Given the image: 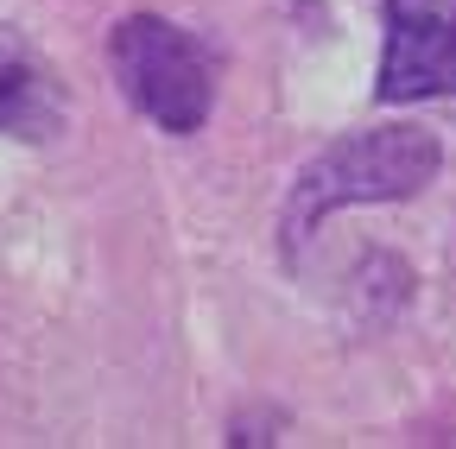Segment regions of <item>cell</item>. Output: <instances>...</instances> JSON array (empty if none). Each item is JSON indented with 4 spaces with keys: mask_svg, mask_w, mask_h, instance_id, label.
I'll return each mask as SVG.
<instances>
[{
    "mask_svg": "<svg viewBox=\"0 0 456 449\" xmlns=\"http://www.w3.org/2000/svg\"><path fill=\"white\" fill-rule=\"evenodd\" d=\"M437 133L431 127H368V133H342L336 146H323L292 196H285V215H279V235H285V253H298V241L317 235V221L349 209V203H406L419 196L431 178H437Z\"/></svg>",
    "mask_w": 456,
    "mask_h": 449,
    "instance_id": "cell-1",
    "label": "cell"
},
{
    "mask_svg": "<svg viewBox=\"0 0 456 449\" xmlns=\"http://www.w3.org/2000/svg\"><path fill=\"white\" fill-rule=\"evenodd\" d=\"M108 64L121 95L165 133H197L216 108V51L159 13H134L114 26Z\"/></svg>",
    "mask_w": 456,
    "mask_h": 449,
    "instance_id": "cell-2",
    "label": "cell"
},
{
    "mask_svg": "<svg viewBox=\"0 0 456 449\" xmlns=\"http://www.w3.org/2000/svg\"><path fill=\"white\" fill-rule=\"evenodd\" d=\"M456 95V0H387L380 101Z\"/></svg>",
    "mask_w": 456,
    "mask_h": 449,
    "instance_id": "cell-3",
    "label": "cell"
},
{
    "mask_svg": "<svg viewBox=\"0 0 456 449\" xmlns=\"http://www.w3.org/2000/svg\"><path fill=\"white\" fill-rule=\"evenodd\" d=\"M57 121H64V95H57V76L32 58L26 44L0 38V133L45 140Z\"/></svg>",
    "mask_w": 456,
    "mask_h": 449,
    "instance_id": "cell-4",
    "label": "cell"
}]
</instances>
